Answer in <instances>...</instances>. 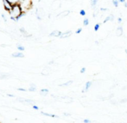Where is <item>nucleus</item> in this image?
Listing matches in <instances>:
<instances>
[{
  "label": "nucleus",
  "instance_id": "nucleus-1",
  "mask_svg": "<svg viewBox=\"0 0 127 123\" xmlns=\"http://www.w3.org/2000/svg\"><path fill=\"white\" fill-rule=\"evenodd\" d=\"M9 14H10L11 17H14V18H16V21L17 22L23 16H24V13H23V11H22V10H21L19 3L15 4V5H13L11 10L9 11Z\"/></svg>",
  "mask_w": 127,
  "mask_h": 123
},
{
  "label": "nucleus",
  "instance_id": "nucleus-2",
  "mask_svg": "<svg viewBox=\"0 0 127 123\" xmlns=\"http://www.w3.org/2000/svg\"><path fill=\"white\" fill-rule=\"evenodd\" d=\"M19 5L21 7V10L23 13H25L31 8L32 6V2L29 1V0H23V1H19Z\"/></svg>",
  "mask_w": 127,
  "mask_h": 123
},
{
  "label": "nucleus",
  "instance_id": "nucleus-3",
  "mask_svg": "<svg viewBox=\"0 0 127 123\" xmlns=\"http://www.w3.org/2000/svg\"><path fill=\"white\" fill-rule=\"evenodd\" d=\"M93 82H92V81H88V82H86V83H85V87L84 89H83V90H82V93H85V92H87V91L90 89V88L92 87V85H93Z\"/></svg>",
  "mask_w": 127,
  "mask_h": 123
},
{
  "label": "nucleus",
  "instance_id": "nucleus-4",
  "mask_svg": "<svg viewBox=\"0 0 127 123\" xmlns=\"http://www.w3.org/2000/svg\"><path fill=\"white\" fill-rule=\"evenodd\" d=\"M3 4H4L3 5H4V8L5 11H11V8H12V6L10 4V3H9L8 0H4V1H3Z\"/></svg>",
  "mask_w": 127,
  "mask_h": 123
},
{
  "label": "nucleus",
  "instance_id": "nucleus-5",
  "mask_svg": "<svg viewBox=\"0 0 127 123\" xmlns=\"http://www.w3.org/2000/svg\"><path fill=\"white\" fill-rule=\"evenodd\" d=\"M36 17L38 20H42L43 17V9L37 8L36 9Z\"/></svg>",
  "mask_w": 127,
  "mask_h": 123
},
{
  "label": "nucleus",
  "instance_id": "nucleus-6",
  "mask_svg": "<svg viewBox=\"0 0 127 123\" xmlns=\"http://www.w3.org/2000/svg\"><path fill=\"white\" fill-rule=\"evenodd\" d=\"M73 34L71 30H68V31H66V32H61V35L60 36V39H65V38H67L69 37L71 35Z\"/></svg>",
  "mask_w": 127,
  "mask_h": 123
},
{
  "label": "nucleus",
  "instance_id": "nucleus-7",
  "mask_svg": "<svg viewBox=\"0 0 127 123\" xmlns=\"http://www.w3.org/2000/svg\"><path fill=\"white\" fill-rule=\"evenodd\" d=\"M123 35V27L119 25L116 30V36L117 37H121Z\"/></svg>",
  "mask_w": 127,
  "mask_h": 123
},
{
  "label": "nucleus",
  "instance_id": "nucleus-8",
  "mask_svg": "<svg viewBox=\"0 0 127 123\" xmlns=\"http://www.w3.org/2000/svg\"><path fill=\"white\" fill-rule=\"evenodd\" d=\"M61 35V32L60 30H54L53 32H51L49 34V37H60V36Z\"/></svg>",
  "mask_w": 127,
  "mask_h": 123
},
{
  "label": "nucleus",
  "instance_id": "nucleus-9",
  "mask_svg": "<svg viewBox=\"0 0 127 123\" xmlns=\"http://www.w3.org/2000/svg\"><path fill=\"white\" fill-rule=\"evenodd\" d=\"M17 100L19 101L20 102H24V103H28L31 104L33 102L32 100H29V99H24V98H17Z\"/></svg>",
  "mask_w": 127,
  "mask_h": 123
},
{
  "label": "nucleus",
  "instance_id": "nucleus-10",
  "mask_svg": "<svg viewBox=\"0 0 127 123\" xmlns=\"http://www.w3.org/2000/svg\"><path fill=\"white\" fill-rule=\"evenodd\" d=\"M113 20H114V15H113V14H111L110 16H108L107 17H106V18L104 19L103 23L104 24H106L108 21H113Z\"/></svg>",
  "mask_w": 127,
  "mask_h": 123
},
{
  "label": "nucleus",
  "instance_id": "nucleus-11",
  "mask_svg": "<svg viewBox=\"0 0 127 123\" xmlns=\"http://www.w3.org/2000/svg\"><path fill=\"white\" fill-rule=\"evenodd\" d=\"M12 57H19V58H23L24 57V55L23 52H15L12 54Z\"/></svg>",
  "mask_w": 127,
  "mask_h": 123
},
{
  "label": "nucleus",
  "instance_id": "nucleus-12",
  "mask_svg": "<svg viewBox=\"0 0 127 123\" xmlns=\"http://www.w3.org/2000/svg\"><path fill=\"white\" fill-rule=\"evenodd\" d=\"M19 30H20V32L22 33V35H23L24 37H30V33L27 32V31H26L25 29H24V28H20V29H19Z\"/></svg>",
  "mask_w": 127,
  "mask_h": 123
},
{
  "label": "nucleus",
  "instance_id": "nucleus-13",
  "mask_svg": "<svg viewBox=\"0 0 127 123\" xmlns=\"http://www.w3.org/2000/svg\"><path fill=\"white\" fill-rule=\"evenodd\" d=\"M41 114L42 115H46L48 117H52V118H58V116L55 115H53V114H48V113L43 112V111H41Z\"/></svg>",
  "mask_w": 127,
  "mask_h": 123
},
{
  "label": "nucleus",
  "instance_id": "nucleus-14",
  "mask_svg": "<svg viewBox=\"0 0 127 123\" xmlns=\"http://www.w3.org/2000/svg\"><path fill=\"white\" fill-rule=\"evenodd\" d=\"M36 89H37L36 85L34 84V83H31V84L30 85V88H29L28 90L30 91V92H35V91H36Z\"/></svg>",
  "mask_w": 127,
  "mask_h": 123
},
{
  "label": "nucleus",
  "instance_id": "nucleus-15",
  "mask_svg": "<svg viewBox=\"0 0 127 123\" xmlns=\"http://www.w3.org/2000/svg\"><path fill=\"white\" fill-rule=\"evenodd\" d=\"M48 92H49V90L47 89H42L40 90V94H41L42 95H44V96H46L47 95H48Z\"/></svg>",
  "mask_w": 127,
  "mask_h": 123
},
{
  "label": "nucleus",
  "instance_id": "nucleus-16",
  "mask_svg": "<svg viewBox=\"0 0 127 123\" xmlns=\"http://www.w3.org/2000/svg\"><path fill=\"white\" fill-rule=\"evenodd\" d=\"M98 3H99V2H98L97 0H92V1H90L91 6L93 7V8H96V6H97Z\"/></svg>",
  "mask_w": 127,
  "mask_h": 123
},
{
  "label": "nucleus",
  "instance_id": "nucleus-17",
  "mask_svg": "<svg viewBox=\"0 0 127 123\" xmlns=\"http://www.w3.org/2000/svg\"><path fill=\"white\" fill-rule=\"evenodd\" d=\"M50 74V71L48 70V69H45L44 70H42V76H48Z\"/></svg>",
  "mask_w": 127,
  "mask_h": 123
},
{
  "label": "nucleus",
  "instance_id": "nucleus-18",
  "mask_svg": "<svg viewBox=\"0 0 127 123\" xmlns=\"http://www.w3.org/2000/svg\"><path fill=\"white\" fill-rule=\"evenodd\" d=\"M73 83V81H68V82H64V83H62V84H60V87H66V86H68V85L72 84Z\"/></svg>",
  "mask_w": 127,
  "mask_h": 123
},
{
  "label": "nucleus",
  "instance_id": "nucleus-19",
  "mask_svg": "<svg viewBox=\"0 0 127 123\" xmlns=\"http://www.w3.org/2000/svg\"><path fill=\"white\" fill-rule=\"evenodd\" d=\"M70 13V11H64V12H61V13H60L58 15V17H61V16H64V17H66V16H67Z\"/></svg>",
  "mask_w": 127,
  "mask_h": 123
},
{
  "label": "nucleus",
  "instance_id": "nucleus-20",
  "mask_svg": "<svg viewBox=\"0 0 127 123\" xmlns=\"http://www.w3.org/2000/svg\"><path fill=\"white\" fill-rule=\"evenodd\" d=\"M17 49L19 50V52H23V51H24V50H25V48H24L23 45H17Z\"/></svg>",
  "mask_w": 127,
  "mask_h": 123
},
{
  "label": "nucleus",
  "instance_id": "nucleus-21",
  "mask_svg": "<svg viewBox=\"0 0 127 123\" xmlns=\"http://www.w3.org/2000/svg\"><path fill=\"white\" fill-rule=\"evenodd\" d=\"M112 4L114 5L115 7H119V1H118V0H112Z\"/></svg>",
  "mask_w": 127,
  "mask_h": 123
},
{
  "label": "nucleus",
  "instance_id": "nucleus-22",
  "mask_svg": "<svg viewBox=\"0 0 127 123\" xmlns=\"http://www.w3.org/2000/svg\"><path fill=\"white\" fill-rule=\"evenodd\" d=\"M88 24H89V19H88V18H85L84 21H83V25L87 26Z\"/></svg>",
  "mask_w": 127,
  "mask_h": 123
},
{
  "label": "nucleus",
  "instance_id": "nucleus-23",
  "mask_svg": "<svg viewBox=\"0 0 127 123\" xmlns=\"http://www.w3.org/2000/svg\"><path fill=\"white\" fill-rule=\"evenodd\" d=\"M100 25H101V24H96L94 25V30L95 31H98V30H99V28H100Z\"/></svg>",
  "mask_w": 127,
  "mask_h": 123
},
{
  "label": "nucleus",
  "instance_id": "nucleus-24",
  "mask_svg": "<svg viewBox=\"0 0 127 123\" xmlns=\"http://www.w3.org/2000/svg\"><path fill=\"white\" fill-rule=\"evenodd\" d=\"M86 11H85V10H80V16H82V17H85L86 16Z\"/></svg>",
  "mask_w": 127,
  "mask_h": 123
},
{
  "label": "nucleus",
  "instance_id": "nucleus-25",
  "mask_svg": "<svg viewBox=\"0 0 127 123\" xmlns=\"http://www.w3.org/2000/svg\"><path fill=\"white\" fill-rule=\"evenodd\" d=\"M86 69L85 67H82L81 69H80V74H84L85 72H86Z\"/></svg>",
  "mask_w": 127,
  "mask_h": 123
},
{
  "label": "nucleus",
  "instance_id": "nucleus-26",
  "mask_svg": "<svg viewBox=\"0 0 127 123\" xmlns=\"http://www.w3.org/2000/svg\"><path fill=\"white\" fill-rule=\"evenodd\" d=\"M81 31H82V28H79V29H78V30L75 31V33H76V34H80V33L81 32Z\"/></svg>",
  "mask_w": 127,
  "mask_h": 123
},
{
  "label": "nucleus",
  "instance_id": "nucleus-27",
  "mask_svg": "<svg viewBox=\"0 0 127 123\" xmlns=\"http://www.w3.org/2000/svg\"><path fill=\"white\" fill-rule=\"evenodd\" d=\"M83 122H84V123H92V121H91L90 120H88V119H85L84 121H83Z\"/></svg>",
  "mask_w": 127,
  "mask_h": 123
},
{
  "label": "nucleus",
  "instance_id": "nucleus-28",
  "mask_svg": "<svg viewBox=\"0 0 127 123\" xmlns=\"http://www.w3.org/2000/svg\"><path fill=\"white\" fill-rule=\"evenodd\" d=\"M2 17H3V19H4V22H7V18H6V17H5L4 14H2Z\"/></svg>",
  "mask_w": 127,
  "mask_h": 123
},
{
  "label": "nucleus",
  "instance_id": "nucleus-29",
  "mask_svg": "<svg viewBox=\"0 0 127 123\" xmlns=\"http://www.w3.org/2000/svg\"><path fill=\"white\" fill-rule=\"evenodd\" d=\"M33 108H34L35 110H38L39 109V108H38V106H36V105H33Z\"/></svg>",
  "mask_w": 127,
  "mask_h": 123
},
{
  "label": "nucleus",
  "instance_id": "nucleus-30",
  "mask_svg": "<svg viewBox=\"0 0 127 123\" xmlns=\"http://www.w3.org/2000/svg\"><path fill=\"white\" fill-rule=\"evenodd\" d=\"M63 115H64V116H67V117H68V116H70V114H68V113H63Z\"/></svg>",
  "mask_w": 127,
  "mask_h": 123
},
{
  "label": "nucleus",
  "instance_id": "nucleus-31",
  "mask_svg": "<svg viewBox=\"0 0 127 123\" xmlns=\"http://www.w3.org/2000/svg\"><path fill=\"white\" fill-rule=\"evenodd\" d=\"M99 10H100V11H108V9H106V8H100Z\"/></svg>",
  "mask_w": 127,
  "mask_h": 123
},
{
  "label": "nucleus",
  "instance_id": "nucleus-32",
  "mask_svg": "<svg viewBox=\"0 0 127 123\" xmlns=\"http://www.w3.org/2000/svg\"><path fill=\"white\" fill-rule=\"evenodd\" d=\"M118 22H119V24H121V23H122V17H119V18H118Z\"/></svg>",
  "mask_w": 127,
  "mask_h": 123
},
{
  "label": "nucleus",
  "instance_id": "nucleus-33",
  "mask_svg": "<svg viewBox=\"0 0 127 123\" xmlns=\"http://www.w3.org/2000/svg\"><path fill=\"white\" fill-rule=\"evenodd\" d=\"M17 90H18V91H24H24H26V89H22V88H19V89H17Z\"/></svg>",
  "mask_w": 127,
  "mask_h": 123
},
{
  "label": "nucleus",
  "instance_id": "nucleus-34",
  "mask_svg": "<svg viewBox=\"0 0 127 123\" xmlns=\"http://www.w3.org/2000/svg\"><path fill=\"white\" fill-rule=\"evenodd\" d=\"M127 102V99H124V100H121L120 102V103H123V102Z\"/></svg>",
  "mask_w": 127,
  "mask_h": 123
},
{
  "label": "nucleus",
  "instance_id": "nucleus-35",
  "mask_svg": "<svg viewBox=\"0 0 127 123\" xmlns=\"http://www.w3.org/2000/svg\"><path fill=\"white\" fill-rule=\"evenodd\" d=\"M8 95V96H10V97H16L15 95H11V94H8V95Z\"/></svg>",
  "mask_w": 127,
  "mask_h": 123
},
{
  "label": "nucleus",
  "instance_id": "nucleus-36",
  "mask_svg": "<svg viewBox=\"0 0 127 123\" xmlns=\"http://www.w3.org/2000/svg\"><path fill=\"white\" fill-rule=\"evenodd\" d=\"M119 3H123V4H125L126 2H125V0H119Z\"/></svg>",
  "mask_w": 127,
  "mask_h": 123
},
{
  "label": "nucleus",
  "instance_id": "nucleus-37",
  "mask_svg": "<svg viewBox=\"0 0 127 123\" xmlns=\"http://www.w3.org/2000/svg\"><path fill=\"white\" fill-rule=\"evenodd\" d=\"M54 63V61H51V62H49V63H49V64H53V63Z\"/></svg>",
  "mask_w": 127,
  "mask_h": 123
},
{
  "label": "nucleus",
  "instance_id": "nucleus-38",
  "mask_svg": "<svg viewBox=\"0 0 127 123\" xmlns=\"http://www.w3.org/2000/svg\"><path fill=\"white\" fill-rule=\"evenodd\" d=\"M95 43H96L97 45H98V44H99V42H98V41H96V42H95Z\"/></svg>",
  "mask_w": 127,
  "mask_h": 123
},
{
  "label": "nucleus",
  "instance_id": "nucleus-39",
  "mask_svg": "<svg viewBox=\"0 0 127 123\" xmlns=\"http://www.w3.org/2000/svg\"><path fill=\"white\" fill-rule=\"evenodd\" d=\"M125 7H126V8H127V3H125Z\"/></svg>",
  "mask_w": 127,
  "mask_h": 123
},
{
  "label": "nucleus",
  "instance_id": "nucleus-40",
  "mask_svg": "<svg viewBox=\"0 0 127 123\" xmlns=\"http://www.w3.org/2000/svg\"><path fill=\"white\" fill-rule=\"evenodd\" d=\"M125 53H126V55H127V50H125Z\"/></svg>",
  "mask_w": 127,
  "mask_h": 123
}]
</instances>
